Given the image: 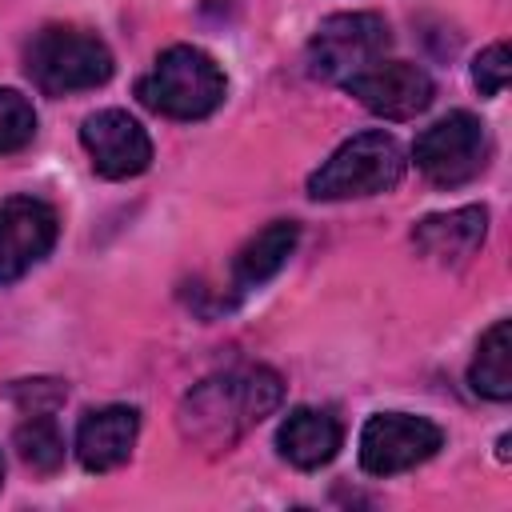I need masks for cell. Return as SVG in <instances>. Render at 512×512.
Segmentation results:
<instances>
[{"instance_id": "52a82bcc", "label": "cell", "mask_w": 512, "mask_h": 512, "mask_svg": "<svg viewBox=\"0 0 512 512\" xmlns=\"http://www.w3.org/2000/svg\"><path fill=\"white\" fill-rule=\"evenodd\" d=\"M444 444V432L412 412H376L360 428V468L368 476H396L432 460Z\"/></svg>"}, {"instance_id": "5bb4252c", "label": "cell", "mask_w": 512, "mask_h": 512, "mask_svg": "<svg viewBox=\"0 0 512 512\" xmlns=\"http://www.w3.org/2000/svg\"><path fill=\"white\" fill-rule=\"evenodd\" d=\"M296 240H300V228H296L292 220H272L268 228H260V232L236 252V260H232V284H236L240 292L268 284V280L288 264V256L296 252Z\"/></svg>"}, {"instance_id": "ac0fdd59", "label": "cell", "mask_w": 512, "mask_h": 512, "mask_svg": "<svg viewBox=\"0 0 512 512\" xmlns=\"http://www.w3.org/2000/svg\"><path fill=\"white\" fill-rule=\"evenodd\" d=\"M508 76H512V52H508V44L484 48L476 56V64H472V80H476V88L484 96H500L508 88Z\"/></svg>"}, {"instance_id": "8fae6325", "label": "cell", "mask_w": 512, "mask_h": 512, "mask_svg": "<svg viewBox=\"0 0 512 512\" xmlns=\"http://www.w3.org/2000/svg\"><path fill=\"white\" fill-rule=\"evenodd\" d=\"M140 436V412L128 404H104L84 412V420L76 424V460L88 472H112L120 468Z\"/></svg>"}, {"instance_id": "9c48e42d", "label": "cell", "mask_w": 512, "mask_h": 512, "mask_svg": "<svg viewBox=\"0 0 512 512\" xmlns=\"http://www.w3.org/2000/svg\"><path fill=\"white\" fill-rule=\"evenodd\" d=\"M80 144L92 160V168L108 180H128L140 176L152 164V140L148 132L120 108H104L92 112L80 124Z\"/></svg>"}, {"instance_id": "7c38bea8", "label": "cell", "mask_w": 512, "mask_h": 512, "mask_svg": "<svg viewBox=\"0 0 512 512\" xmlns=\"http://www.w3.org/2000/svg\"><path fill=\"white\" fill-rule=\"evenodd\" d=\"M484 232H488V208L468 204V208L424 216L412 228V244L436 264H464L484 244Z\"/></svg>"}, {"instance_id": "ba28073f", "label": "cell", "mask_w": 512, "mask_h": 512, "mask_svg": "<svg viewBox=\"0 0 512 512\" xmlns=\"http://www.w3.org/2000/svg\"><path fill=\"white\" fill-rule=\"evenodd\" d=\"M60 220L56 208L36 196L0 200V284L20 280L32 264H40L56 244Z\"/></svg>"}, {"instance_id": "6da1fadb", "label": "cell", "mask_w": 512, "mask_h": 512, "mask_svg": "<svg viewBox=\"0 0 512 512\" xmlns=\"http://www.w3.org/2000/svg\"><path fill=\"white\" fill-rule=\"evenodd\" d=\"M280 376L272 368H232L196 384L180 404V432L200 448H232L252 424L280 404Z\"/></svg>"}, {"instance_id": "30bf717a", "label": "cell", "mask_w": 512, "mask_h": 512, "mask_svg": "<svg viewBox=\"0 0 512 512\" xmlns=\"http://www.w3.org/2000/svg\"><path fill=\"white\" fill-rule=\"evenodd\" d=\"M344 88L372 112V116H384V120H408L416 112H424L436 96L432 88V76L416 64H404V60H388V64H372L356 76L344 80Z\"/></svg>"}, {"instance_id": "d6986e66", "label": "cell", "mask_w": 512, "mask_h": 512, "mask_svg": "<svg viewBox=\"0 0 512 512\" xmlns=\"http://www.w3.org/2000/svg\"><path fill=\"white\" fill-rule=\"evenodd\" d=\"M0 484H4V460H0Z\"/></svg>"}, {"instance_id": "277c9868", "label": "cell", "mask_w": 512, "mask_h": 512, "mask_svg": "<svg viewBox=\"0 0 512 512\" xmlns=\"http://www.w3.org/2000/svg\"><path fill=\"white\" fill-rule=\"evenodd\" d=\"M404 148L388 132H356L348 136L312 176L308 196L312 200H360L380 196L400 184L404 176Z\"/></svg>"}, {"instance_id": "5b68a950", "label": "cell", "mask_w": 512, "mask_h": 512, "mask_svg": "<svg viewBox=\"0 0 512 512\" xmlns=\"http://www.w3.org/2000/svg\"><path fill=\"white\" fill-rule=\"evenodd\" d=\"M392 36L384 16L376 12H336L320 20L308 40V72L328 84H344L348 76L372 68L388 52Z\"/></svg>"}, {"instance_id": "3957f363", "label": "cell", "mask_w": 512, "mask_h": 512, "mask_svg": "<svg viewBox=\"0 0 512 512\" xmlns=\"http://www.w3.org/2000/svg\"><path fill=\"white\" fill-rule=\"evenodd\" d=\"M24 68L44 96H68L104 84L112 76V52L88 28L48 24L32 36L24 52Z\"/></svg>"}, {"instance_id": "8992f818", "label": "cell", "mask_w": 512, "mask_h": 512, "mask_svg": "<svg viewBox=\"0 0 512 512\" xmlns=\"http://www.w3.org/2000/svg\"><path fill=\"white\" fill-rule=\"evenodd\" d=\"M412 160L436 188H460L476 180L488 164V132L472 112H448L436 124H428L416 144Z\"/></svg>"}, {"instance_id": "4fadbf2b", "label": "cell", "mask_w": 512, "mask_h": 512, "mask_svg": "<svg viewBox=\"0 0 512 512\" xmlns=\"http://www.w3.org/2000/svg\"><path fill=\"white\" fill-rule=\"evenodd\" d=\"M344 428L328 408H292L276 428V448L292 468H320L340 452Z\"/></svg>"}, {"instance_id": "e0dca14e", "label": "cell", "mask_w": 512, "mask_h": 512, "mask_svg": "<svg viewBox=\"0 0 512 512\" xmlns=\"http://www.w3.org/2000/svg\"><path fill=\"white\" fill-rule=\"evenodd\" d=\"M36 136V112L16 88H0V156L28 148Z\"/></svg>"}, {"instance_id": "7a4b0ae2", "label": "cell", "mask_w": 512, "mask_h": 512, "mask_svg": "<svg viewBox=\"0 0 512 512\" xmlns=\"http://www.w3.org/2000/svg\"><path fill=\"white\" fill-rule=\"evenodd\" d=\"M224 72L220 64L192 44H172L164 48L152 68L140 76L136 96L144 108L168 120H204L224 104Z\"/></svg>"}, {"instance_id": "2e32d148", "label": "cell", "mask_w": 512, "mask_h": 512, "mask_svg": "<svg viewBox=\"0 0 512 512\" xmlns=\"http://www.w3.org/2000/svg\"><path fill=\"white\" fill-rule=\"evenodd\" d=\"M16 452H20V460H24L28 468H36V472H56V468L64 464V436H60L56 420L44 416V412H32V416L16 428Z\"/></svg>"}, {"instance_id": "9a60e30c", "label": "cell", "mask_w": 512, "mask_h": 512, "mask_svg": "<svg viewBox=\"0 0 512 512\" xmlns=\"http://www.w3.org/2000/svg\"><path fill=\"white\" fill-rule=\"evenodd\" d=\"M468 384L488 400H508L512 396V324L508 320H496L480 336L472 368H468Z\"/></svg>"}]
</instances>
